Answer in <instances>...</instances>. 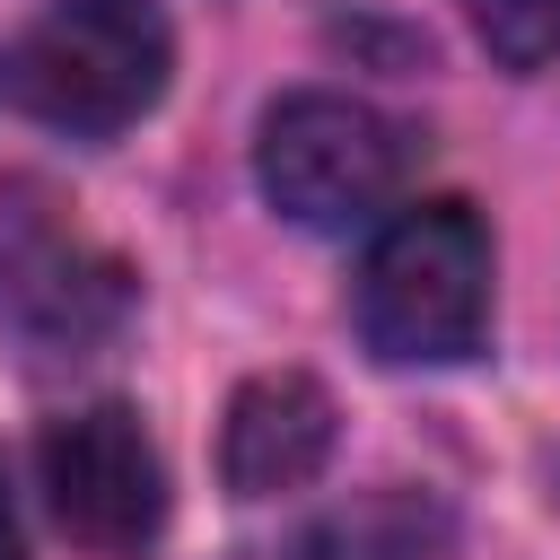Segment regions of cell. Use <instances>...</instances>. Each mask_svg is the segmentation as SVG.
<instances>
[{
  "instance_id": "cell-3",
  "label": "cell",
  "mask_w": 560,
  "mask_h": 560,
  "mask_svg": "<svg viewBox=\"0 0 560 560\" xmlns=\"http://www.w3.org/2000/svg\"><path fill=\"white\" fill-rule=\"evenodd\" d=\"M411 175V131L394 114H376L368 96H341V88H298L262 114V140H254V184L262 201L306 228V236H341V228H368Z\"/></svg>"
},
{
  "instance_id": "cell-5",
  "label": "cell",
  "mask_w": 560,
  "mask_h": 560,
  "mask_svg": "<svg viewBox=\"0 0 560 560\" xmlns=\"http://www.w3.org/2000/svg\"><path fill=\"white\" fill-rule=\"evenodd\" d=\"M44 464V499L61 516V534L79 551H105V560H131L166 534V464H158V438L140 429L131 402H88V411H61L35 446Z\"/></svg>"
},
{
  "instance_id": "cell-10",
  "label": "cell",
  "mask_w": 560,
  "mask_h": 560,
  "mask_svg": "<svg viewBox=\"0 0 560 560\" xmlns=\"http://www.w3.org/2000/svg\"><path fill=\"white\" fill-rule=\"evenodd\" d=\"M551 499H560V464H551Z\"/></svg>"
},
{
  "instance_id": "cell-9",
  "label": "cell",
  "mask_w": 560,
  "mask_h": 560,
  "mask_svg": "<svg viewBox=\"0 0 560 560\" xmlns=\"http://www.w3.org/2000/svg\"><path fill=\"white\" fill-rule=\"evenodd\" d=\"M0 560H26V534H18V499H9V464H0Z\"/></svg>"
},
{
  "instance_id": "cell-4",
  "label": "cell",
  "mask_w": 560,
  "mask_h": 560,
  "mask_svg": "<svg viewBox=\"0 0 560 560\" xmlns=\"http://www.w3.org/2000/svg\"><path fill=\"white\" fill-rule=\"evenodd\" d=\"M131 315V271L44 184H0V332L26 359H88Z\"/></svg>"
},
{
  "instance_id": "cell-7",
  "label": "cell",
  "mask_w": 560,
  "mask_h": 560,
  "mask_svg": "<svg viewBox=\"0 0 560 560\" xmlns=\"http://www.w3.org/2000/svg\"><path fill=\"white\" fill-rule=\"evenodd\" d=\"M446 551V508L420 490H368L350 508H332L324 525L298 534L289 560H438Z\"/></svg>"
},
{
  "instance_id": "cell-1",
  "label": "cell",
  "mask_w": 560,
  "mask_h": 560,
  "mask_svg": "<svg viewBox=\"0 0 560 560\" xmlns=\"http://www.w3.org/2000/svg\"><path fill=\"white\" fill-rule=\"evenodd\" d=\"M359 341L385 368H464L490 341V219L455 192L402 201L350 289Z\"/></svg>"
},
{
  "instance_id": "cell-6",
  "label": "cell",
  "mask_w": 560,
  "mask_h": 560,
  "mask_svg": "<svg viewBox=\"0 0 560 560\" xmlns=\"http://www.w3.org/2000/svg\"><path fill=\"white\" fill-rule=\"evenodd\" d=\"M332 438H341L332 394L306 368H262V376H245L228 394L219 472H228L236 499H280V490H306L332 464Z\"/></svg>"
},
{
  "instance_id": "cell-8",
  "label": "cell",
  "mask_w": 560,
  "mask_h": 560,
  "mask_svg": "<svg viewBox=\"0 0 560 560\" xmlns=\"http://www.w3.org/2000/svg\"><path fill=\"white\" fill-rule=\"evenodd\" d=\"M481 52L499 70H542L560 61V0H464Z\"/></svg>"
},
{
  "instance_id": "cell-2",
  "label": "cell",
  "mask_w": 560,
  "mask_h": 560,
  "mask_svg": "<svg viewBox=\"0 0 560 560\" xmlns=\"http://www.w3.org/2000/svg\"><path fill=\"white\" fill-rule=\"evenodd\" d=\"M166 79H175V26L158 18V0H52L9 61L26 114L70 140L131 131L166 96Z\"/></svg>"
}]
</instances>
